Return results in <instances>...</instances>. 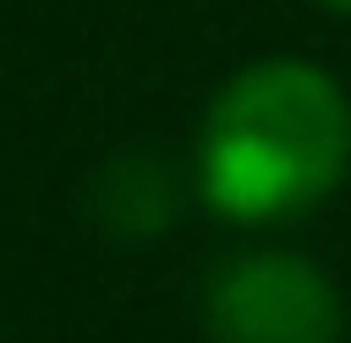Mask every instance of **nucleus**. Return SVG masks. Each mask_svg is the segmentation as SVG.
Segmentation results:
<instances>
[{
    "mask_svg": "<svg viewBox=\"0 0 351 343\" xmlns=\"http://www.w3.org/2000/svg\"><path fill=\"white\" fill-rule=\"evenodd\" d=\"M210 336L217 343H337L344 306L329 276L299 254H239L210 283Z\"/></svg>",
    "mask_w": 351,
    "mask_h": 343,
    "instance_id": "f03ea898",
    "label": "nucleus"
},
{
    "mask_svg": "<svg viewBox=\"0 0 351 343\" xmlns=\"http://www.w3.org/2000/svg\"><path fill=\"white\" fill-rule=\"evenodd\" d=\"M351 164V97L314 60H254L210 97L195 187L232 224L329 202Z\"/></svg>",
    "mask_w": 351,
    "mask_h": 343,
    "instance_id": "f257e3e1",
    "label": "nucleus"
},
{
    "mask_svg": "<svg viewBox=\"0 0 351 343\" xmlns=\"http://www.w3.org/2000/svg\"><path fill=\"white\" fill-rule=\"evenodd\" d=\"M329 8H351V0H329Z\"/></svg>",
    "mask_w": 351,
    "mask_h": 343,
    "instance_id": "7ed1b4c3",
    "label": "nucleus"
}]
</instances>
